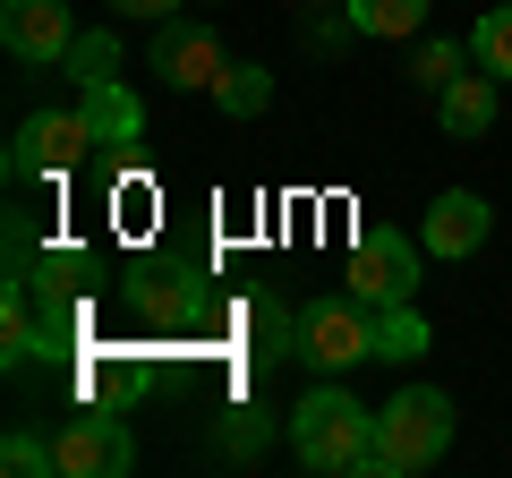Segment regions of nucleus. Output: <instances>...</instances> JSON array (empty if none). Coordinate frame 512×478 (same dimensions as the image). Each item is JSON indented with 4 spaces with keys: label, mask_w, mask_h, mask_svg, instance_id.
I'll list each match as a JSON object with an SVG mask.
<instances>
[{
    "label": "nucleus",
    "mask_w": 512,
    "mask_h": 478,
    "mask_svg": "<svg viewBox=\"0 0 512 478\" xmlns=\"http://www.w3.org/2000/svg\"><path fill=\"white\" fill-rule=\"evenodd\" d=\"M453 444V402L436 385H410L376 410V444H367V478H410L427 461H444Z\"/></svg>",
    "instance_id": "f257e3e1"
},
{
    "label": "nucleus",
    "mask_w": 512,
    "mask_h": 478,
    "mask_svg": "<svg viewBox=\"0 0 512 478\" xmlns=\"http://www.w3.org/2000/svg\"><path fill=\"white\" fill-rule=\"evenodd\" d=\"M367 444H376V410H367L359 393H342L333 376L291 410V453H299V470H367Z\"/></svg>",
    "instance_id": "f03ea898"
},
{
    "label": "nucleus",
    "mask_w": 512,
    "mask_h": 478,
    "mask_svg": "<svg viewBox=\"0 0 512 478\" xmlns=\"http://www.w3.org/2000/svg\"><path fill=\"white\" fill-rule=\"evenodd\" d=\"M419 257H427V239H419V231L367 222V231L350 239V265H342V282L367 299V308H393V299H410V291H419Z\"/></svg>",
    "instance_id": "7ed1b4c3"
},
{
    "label": "nucleus",
    "mask_w": 512,
    "mask_h": 478,
    "mask_svg": "<svg viewBox=\"0 0 512 478\" xmlns=\"http://www.w3.org/2000/svg\"><path fill=\"white\" fill-rule=\"evenodd\" d=\"M299 359H308L316 376H342V368H359V359H376V308H367L359 291L299 308Z\"/></svg>",
    "instance_id": "20e7f679"
},
{
    "label": "nucleus",
    "mask_w": 512,
    "mask_h": 478,
    "mask_svg": "<svg viewBox=\"0 0 512 478\" xmlns=\"http://www.w3.org/2000/svg\"><path fill=\"white\" fill-rule=\"evenodd\" d=\"M86 154H103L86 103L77 111H35V120L18 129V146H9V180H60V171H77Z\"/></svg>",
    "instance_id": "39448f33"
},
{
    "label": "nucleus",
    "mask_w": 512,
    "mask_h": 478,
    "mask_svg": "<svg viewBox=\"0 0 512 478\" xmlns=\"http://www.w3.org/2000/svg\"><path fill=\"white\" fill-rule=\"evenodd\" d=\"M0 43H9V60H26V69H60V60L77 52L69 0H0Z\"/></svg>",
    "instance_id": "423d86ee"
},
{
    "label": "nucleus",
    "mask_w": 512,
    "mask_h": 478,
    "mask_svg": "<svg viewBox=\"0 0 512 478\" xmlns=\"http://www.w3.org/2000/svg\"><path fill=\"white\" fill-rule=\"evenodd\" d=\"M154 69H163L180 94H214L222 69H231V52L214 43V26H197V18H163V26H154Z\"/></svg>",
    "instance_id": "0eeeda50"
},
{
    "label": "nucleus",
    "mask_w": 512,
    "mask_h": 478,
    "mask_svg": "<svg viewBox=\"0 0 512 478\" xmlns=\"http://www.w3.org/2000/svg\"><path fill=\"white\" fill-rule=\"evenodd\" d=\"M52 453H60V478H120L128 461H137V444H128V427L111 419V410H77L52 436Z\"/></svg>",
    "instance_id": "6e6552de"
},
{
    "label": "nucleus",
    "mask_w": 512,
    "mask_h": 478,
    "mask_svg": "<svg viewBox=\"0 0 512 478\" xmlns=\"http://www.w3.org/2000/svg\"><path fill=\"white\" fill-rule=\"evenodd\" d=\"M487 197H470V188H444L436 205H427L419 239H427V257H470V248H487Z\"/></svg>",
    "instance_id": "1a4fd4ad"
},
{
    "label": "nucleus",
    "mask_w": 512,
    "mask_h": 478,
    "mask_svg": "<svg viewBox=\"0 0 512 478\" xmlns=\"http://www.w3.org/2000/svg\"><path fill=\"white\" fill-rule=\"evenodd\" d=\"M495 86H504V77H487V69H461L453 86L436 94V120H444V137H487V129H495Z\"/></svg>",
    "instance_id": "9d476101"
},
{
    "label": "nucleus",
    "mask_w": 512,
    "mask_h": 478,
    "mask_svg": "<svg viewBox=\"0 0 512 478\" xmlns=\"http://www.w3.org/2000/svg\"><path fill=\"white\" fill-rule=\"evenodd\" d=\"M86 120H94V146L120 154V146H137V129H146V103L111 77V86H86Z\"/></svg>",
    "instance_id": "9b49d317"
},
{
    "label": "nucleus",
    "mask_w": 512,
    "mask_h": 478,
    "mask_svg": "<svg viewBox=\"0 0 512 478\" xmlns=\"http://www.w3.org/2000/svg\"><path fill=\"white\" fill-rule=\"evenodd\" d=\"M342 18L376 43H419L427 35V0H342Z\"/></svg>",
    "instance_id": "f8f14e48"
},
{
    "label": "nucleus",
    "mask_w": 512,
    "mask_h": 478,
    "mask_svg": "<svg viewBox=\"0 0 512 478\" xmlns=\"http://www.w3.org/2000/svg\"><path fill=\"white\" fill-rule=\"evenodd\" d=\"M265 444H274V419H265V402H231L214 427V453L222 461H265Z\"/></svg>",
    "instance_id": "ddd939ff"
},
{
    "label": "nucleus",
    "mask_w": 512,
    "mask_h": 478,
    "mask_svg": "<svg viewBox=\"0 0 512 478\" xmlns=\"http://www.w3.org/2000/svg\"><path fill=\"white\" fill-rule=\"evenodd\" d=\"M214 103L231 111V120H256V111L274 103V77L256 69V60H231V69H222V86H214Z\"/></svg>",
    "instance_id": "4468645a"
},
{
    "label": "nucleus",
    "mask_w": 512,
    "mask_h": 478,
    "mask_svg": "<svg viewBox=\"0 0 512 478\" xmlns=\"http://www.w3.org/2000/svg\"><path fill=\"white\" fill-rule=\"evenodd\" d=\"M419 350H427V316L410 308V299L376 308V359H419Z\"/></svg>",
    "instance_id": "2eb2a0df"
},
{
    "label": "nucleus",
    "mask_w": 512,
    "mask_h": 478,
    "mask_svg": "<svg viewBox=\"0 0 512 478\" xmlns=\"http://www.w3.org/2000/svg\"><path fill=\"white\" fill-rule=\"evenodd\" d=\"M470 60H478L487 77H504V86H512V0H504V9H487V18L470 26Z\"/></svg>",
    "instance_id": "dca6fc26"
},
{
    "label": "nucleus",
    "mask_w": 512,
    "mask_h": 478,
    "mask_svg": "<svg viewBox=\"0 0 512 478\" xmlns=\"http://www.w3.org/2000/svg\"><path fill=\"white\" fill-rule=\"evenodd\" d=\"M60 69H69L77 86H111V77H120V35H77V52L60 60Z\"/></svg>",
    "instance_id": "f3484780"
},
{
    "label": "nucleus",
    "mask_w": 512,
    "mask_h": 478,
    "mask_svg": "<svg viewBox=\"0 0 512 478\" xmlns=\"http://www.w3.org/2000/svg\"><path fill=\"white\" fill-rule=\"evenodd\" d=\"M453 77H461V43H444V35H419V52H410V86L444 94Z\"/></svg>",
    "instance_id": "a211bd4d"
},
{
    "label": "nucleus",
    "mask_w": 512,
    "mask_h": 478,
    "mask_svg": "<svg viewBox=\"0 0 512 478\" xmlns=\"http://www.w3.org/2000/svg\"><path fill=\"white\" fill-rule=\"evenodd\" d=\"M0 470H18V478H35V470H60V453H52V444H35V436H26V427H18V436L0 444Z\"/></svg>",
    "instance_id": "6ab92c4d"
},
{
    "label": "nucleus",
    "mask_w": 512,
    "mask_h": 478,
    "mask_svg": "<svg viewBox=\"0 0 512 478\" xmlns=\"http://www.w3.org/2000/svg\"><path fill=\"white\" fill-rule=\"evenodd\" d=\"M350 35H359L350 18H333V9H308V52H342Z\"/></svg>",
    "instance_id": "aec40b11"
},
{
    "label": "nucleus",
    "mask_w": 512,
    "mask_h": 478,
    "mask_svg": "<svg viewBox=\"0 0 512 478\" xmlns=\"http://www.w3.org/2000/svg\"><path fill=\"white\" fill-rule=\"evenodd\" d=\"M111 9H120V18H154V26L180 18V0H111Z\"/></svg>",
    "instance_id": "412c9836"
},
{
    "label": "nucleus",
    "mask_w": 512,
    "mask_h": 478,
    "mask_svg": "<svg viewBox=\"0 0 512 478\" xmlns=\"http://www.w3.org/2000/svg\"><path fill=\"white\" fill-rule=\"evenodd\" d=\"M291 9H342V0H291Z\"/></svg>",
    "instance_id": "4be33fe9"
}]
</instances>
